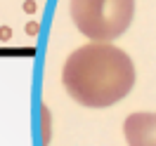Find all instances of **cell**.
I'll return each mask as SVG.
<instances>
[{
  "mask_svg": "<svg viewBox=\"0 0 156 146\" xmlns=\"http://www.w3.org/2000/svg\"><path fill=\"white\" fill-rule=\"evenodd\" d=\"M10 36H12L10 26H0V40H10Z\"/></svg>",
  "mask_w": 156,
  "mask_h": 146,
  "instance_id": "277c9868",
  "label": "cell"
},
{
  "mask_svg": "<svg viewBox=\"0 0 156 146\" xmlns=\"http://www.w3.org/2000/svg\"><path fill=\"white\" fill-rule=\"evenodd\" d=\"M26 33H31V36H36V33H38V24H36V21H31L29 26H26Z\"/></svg>",
  "mask_w": 156,
  "mask_h": 146,
  "instance_id": "5b68a950",
  "label": "cell"
},
{
  "mask_svg": "<svg viewBox=\"0 0 156 146\" xmlns=\"http://www.w3.org/2000/svg\"><path fill=\"white\" fill-rule=\"evenodd\" d=\"M123 134L128 146H156V113H130Z\"/></svg>",
  "mask_w": 156,
  "mask_h": 146,
  "instance_id": "3957f363",
  "label": "cell"
},
{
  "mask_svg": "<svg viewBox=\"0 0 156 146\" xmlns=\"http://www.w3.org/2000/svg\"><path fill=\"white\" fill-rule=\"evenodd\" d=\"M71 21L92 42H111L123 36L135 17V0H71Z\"/></svg>",
  "mask_w": 156,
  "mask_h": 146,
  "instance_id": "7a4b0ae2",
  "label": "cell"
},
{
  "mask_svg": "<svg viewBox=\"0 0 156 146\" xmlns=\"http://www.w3.org/2000/svg\"><path fill=\"white\" fill-rule=\"evenodd\" d=\"M24 10H26V12H33V10H36V2H31V0H29V2L24 5Z\"/></svg>",
  "mask_w": 156,
  "mask_h": 146,
  "instance_id": "8992f818",
  "label": "cell"
},
{
  "mask_svg": "<svg viewBox=\"0 0 156 146\" xmlns=\"http://www.w3.org/2000/svg\"><path fill=\"white\" fill-rule=\"evenodd\" d=\"M69 97L88 108H107L128 97L135 85V64L111 42H88L69 54L62 68Z\"/></svg>",
  "mask_w": 156,
  "mask_h": 146,
  "instance_id": "6da1fadb",
  "label": "cell"
}]
</instances>
